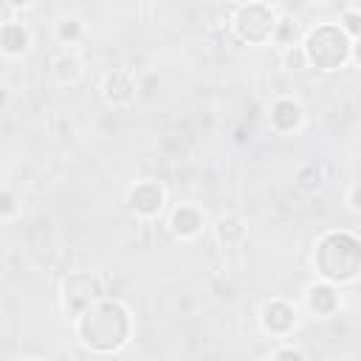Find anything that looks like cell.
<instances>
[{
	"label": "cell",
	"mask_w": 361,
	"mask_h": 361,
	"mask_svg": "<svg viewBox=\"0 0 361 361\" xmlns=\"http://www.w3.org/2000/svg\"><path fill=\"white\" fill-rule=\"evenodd\" d=\"M56 37H59V42H62V45H71V42H76V39L82 37V23H79L76 17H68V20H62V23L56 25Z\"/></svg>",
	"instance_id": "cell-16"
},
{
	"label": "cell",
	"mask_w": 361,
	"mask_h": 361,
	"mask_svg": "<svg viewBox=\"0 0 361 361\" xmlns=\"http://www.w3.org/2000/svg\"><path fill=\"white\" fill-rule=\"evenodd\" d=\"M11 212H14V197L11 192H3V217H11Z\"/></svg>",
	"instance_id": "cell-22"
},
{
	"label": "cell",
	"mask_w": 361,
	"mask_h": 361,
	"mask_svg": "<svg viewBox=\"0 0 361 361\" xmlns=\"http://www.w3.org/2000/svg\"><path fill=\"white\" fill-rule=\"evenodd\" d=\"M285 65H288V68H305V65H307L305 48H302V45H290V48H285Z\"/></svg>",
	"instance_id": "cell-19"
},
{
	"label": "cell",
	"mask_w": 361,
	"mask_h": 361,
	"mask_svg": "<svg viewBox=\"0 0 361 361\" xmlns=\"http://www.w3.org/2000/svg\"><path fill=\"white\" fill-rule=\"evenodd\" d=\"M296 186L305 189V192L319 189V186H322V169H319L316 164H305V166L299 169V175H296Z\"/></svg>",
	"instance_id": "cell-15"
},
{
	"label": "cell",
	"mask_w": 361,
	"mask_h": 361,
	"mask_svg": "<svg viewBox=\"0 0 361 361\" xmlns=\"http://www.w3.org/2000/svg\"><path fill=\"white\" fill-rule=\"evenodd\" d=\"M169 226H172V234H175V237L189 240V237H195V234L200 231V226H203V214H200L195 206H178V209L172 212Z\"/></svg>",
	"instance_id": "cell-10"
},
{
	"label": "cell",
	"mask_w": 361,
	"mask_h": 361,
	"mask_svg": "<svg viewBox=\"0 0 361 361\" xmlns=\"http://www.w3.org/2000/svg\"><path fill=\"white\" fill-rule=\"evenodd\" d=\"M305 56L307 65H316L319 71H338L347 59H350V34L336 25V23H324L319 28H313L305 37Z\"/></svg>",
	"instance_id": "cell-3"
},
{
	"label": "cell",
	"mask_w": 361,
	"mask_h": 361,
	"mask_svg": "<svg viewBox=\"0 0 361 361\" xmlns=\"http://www.w3.org/2000/svg\"><path fill=\"white\" fill-rule=\"evenodd\" d=\"M271 355H274V358H305V353H299V350H293V347H285V350H274Z\"/></svg>",
	"instance_id": "cell-21"
},
{
	"label": "cell",
	"mask_w": 361,
	"mask_h": 361,
	"mask_svg": "<svg viewBox=\"0 0 361 361\" xmlns=\"http://www.w3.org/2000/svg\"><path fill=\"white\" fill-rule=\"evenodd\" d=\"M305 121V113H302V104L293 102V99H276L271 104V127L276 133H293L299 130Z\"/></svg>",
	"instance_id": "cell-9"
},
{
	"label": "cell",
	"mask_w": 361,
	"mask_h": 361,
	"mask_svg": "<svg viewBox=\"0 0 361 361\" xmlns=\"http://www.w3.org/2000/svg\"><path fill=\"white\" fill-rule=\"evenodd\" d=\"M350 59H353V62H358V65H361V37H358V39H355V42H353V48H350Z\"/></svg>",
	"instance_id": "cell-23"
},
{
	"label": "cell",
	"mask_w": 361,
	"mask_h": 361,
	"mask_svg": "<svg viewBox=\"0 0 361 361\" xmlns=\"http://www.w3.org/2000/svg\"><path fill=\"white\" fill-rule=\"evenodd\" d=\"M355 8H358V11H361V0H355Z\"/></svg>",
	"instance_id": "cell-25"
},
{
	"label": "cell",
	"mask_w": 361,
	"mask_h": 361,
	"mask_svg": "<svg viewBox=\"0 0 361 361\" xmlns=\"http://www.w3.org/2000/svg\"><path fill=\"white\" fill-rule=\"evenodd\" d=\"M234 31H237L240 39L259 45V42H265V39H274L276 17H274V11H271L268 6H262V3H248V6H243V8L237 11V17H234Z\"/></svg>",
	"instance_id": "cell-4"
},
{
	"label": "cell",
	"mask_w": 361,
	"mask_h": 361,
	"mask_svg": "<svg viewBox=\"0 0 361 361\" xmlns=\"http://www.w3.org/2000/svg\"><path fill=\"white\" fill-rule=\"evenodd\" d=\"M0 42H3V51L8 56H17V54H25L28 45H31V34L23 23H6L3 31H0Z\"/></svg>",
	"instance_id": "cell-12"
},
{
	"label": "cell",
	"mask_w": 361,
	"mask_h": 361,
	"mask_svg": "<svg viewBox=\"0 0 361 361\" xmlns=\"http://www.w3.org/2000/svg\"><path fill=\"white\" fill-rule=\"evenodd\" d=\"M51 73H54V79H56L59 85H73V82L82 79V62H79L73 54H62V56L54 59Z\"/></svg>",
	"instance_id": "cell-14"
},
{
	"label": "cell",
	"mask_w": 361,
	"mask_h": 361,
	"mask_svg": "<svg viewBox=\"0 0 361 361\" xmlns=\"http://www.w3.org/2000/svg\"><path fill=\"white\" fill-rule=\"evenodd\" d=\"M245 234H248V228H245V223L240 220V217H220L217 220V226H214V237H217V243H223V245H240L243 240H245Z\"/></svg>",
	"instance_id": "cell-13"
},
{
	"label": "cell",
	"mask_w": 361,
	"mask_h": 361,
	"mask_svg": "<svg viewBox=\"0 0 361 361\" xmlns=\"http://www.w3.org/2000/svg\"><path fill=\"white\" fill-rule=\"evenodd\" d=\"M290 34H296V25H293V20H276V31H274V39H276V42H282V48H290V45H293Z\"/></svg>",
	"instance_id": "cell-18"
},
{
	"label": "cell",
	"mask_w": 361,
	"mask_h": 361,
	"mask_svg": "<svg viewBox=\"0 0 361 361\" xmlns=\"http://www.w3.org/2000/svg\"><path fill=\"white\" fill-rule=\"evenodd\" d=\"M76 336L90 353H116L130 341L133 322L130 310L116 299H96L90 307H85L76 319Z\"/></svg>",
	"instance_id": "cell-1"
},
{
	"label": "cell",
	"mask_w": 361,
	"mask_h": 361,
	"mask_svg": "<svg viewBox=\"0 0 361 361\" xmlns=\"http://www.w3.org/2000/svg\"><path fill=\"white\" fill-rule=\"evenodd\" d=\"M127 203H130V209H133L135 214H141V217H155V214L161 212V206H164V189H161V183H155V180H141V183H135V186L130 189Z\"/></svg>",
	"instance_id": "cell-7"
},
{
	"label": "cell",
	"mask_w": 361,
	"mask_h": 361,
	"mask_svg": "<svg viewBox=\"0 0 361 361\" xmlns=\"http://www.w3.org/2000/svg\"><path fill=\"white\" fill-rule=\"evenodd\" d=\"M6 3H8L11 8H23V6H28L31 0H6Z\"/></svg>",
	"instance_id": "cell-24"
},
{
	"label": "cell",
	"mask_w": 361,
	"mask_h": 361,
	"mask_svg": "<svg viewBox=\"0 0 361 361\" xmlns=\"http://www.w3.org/2000/svg\"><path fill=\"white\" fill-rule=\"evenodd\" d=\"M307 307L319 316H330L338 307V293L333 288V282H319L307 288Z\"/></svg>",
	"instance_id": "cell-11"
},
{
	"label": "cell",
	"mask_w": 361,
	"mask_h": 361,
	"mask_svg": "<svg viewBox=\"0 0 361 361\" xmlns=\"http://www.w3.org/2000/svg\"><path fill=\"white\" fill-rule=\"evenodd\" d=\"M102 96H104V102H107L110 107H124V104H130L133 96H135V82H133L130 71H124V68L110 71V73L104 76V82H102Z\"/></svg>",
	"instance_id": "cell-8"
},
{
	"label": "cell",
	"mask_w": 361,
	"mask_h": 361,
	"mask_svg": "<svg viewBox=\"0 0 361 361\" xmlns=\"http://www.w3.org/2000/svg\"><path fill=\"white\" fill-rule=\"evenodd\" d=\"M102 282L99 276L87 274V271H79V274H71L65 282H62V305L68 310L71 319H76L85 307H90L96 299H102Z\"/></svg>",
	"instance_id": "cell-5"
},
{
	"label": "cell",
	"mask_w": 361,
	"mask_h": 361,
	"mask_svg": "<svg viewBox=\"0 0 361 361\" xmlns=\"http://www.w3.org/2000/svg\"><path fill=\"white\" fill-rule=\"evenodd\" d=\"M259 322H262L265 333H271V336H288L296 327V310L285 299H271V302L262 305Z\"/></svg>",
	"instance_id": "cell-6"
},
{
	"label": "cell",
	"mask_w": 361,
	"mask_h": 361,
	"mask_svg": "<svg viewBox=\"0 0 361 361\" xmlns=\"http://www.w3.org/2000/svg\"><path fill=\"white\" fill-rule=\"evenodd\" d=\"M341 28L350 34V37H361V11L358 8H347L344 17H341Z\"/></svg>",
	"instance_id": "cell-17"
},
{
	"label": "cell",
	"mask_w": 361,
	"mask_h": 361,
	"mask_svg": "<svg viewBox=\"0 0 361 361\" xmlns=\"http://www.w3.org/2000/svg\"><path fill=\"white\" fill-rule=\"evenodd\" d=\"M347 203L353 212H361V183H355L350 192H347Z\"/></svg>",
	"instance_id": "cell-20"
},
{
	"label": "cell",
	"mask_w": 361,
	"mask_h": 361,
	"mask_svg": "<svg viewBox=\"0 0 361 361\" xmlns=\"http://www.w3.org/2000/svg\"><path fill=\"white\" fill-rule=\"evenodd\" d=\"M313 265L324 282H353L361 274V240L350 231H327L313 251Z\"/></svg>",
	"instance_id": "cell-2"
}]
</instances>
